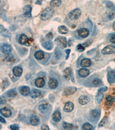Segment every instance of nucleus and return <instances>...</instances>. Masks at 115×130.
Returning <instances> with one entry per match:
<instances>
[{"label": "nucleus", "instance_id": "nucleus-24", "mask_svg": "<svg viewBox=\"0 0 115 130\" xmlns=\"http://www.w3.org/2000/svg\"><path fill=\"white\" fill-rule=\"evenodd\" d=\"M28 39L29 38L28 37H27L26 34H22L19 37V42L20 44H21V45H25V44L28 43Z\"/></svg>", "mask_w": 115, "mask_h": 130}, {"label": "nucleus", "instance_id": "nucleus-1", "mask_svg": "<svg viewBox=\"0 0 115 130\" xmlns=\"http://www.w3.org/2000/svg\"><path fill=\"white\" fill-rule=\"evenodd\" d=\"M54 13V9L52 7H47L43 10L40 14V19L42 20L50 19Z\"/></svg>", "mask_w": 115, "mask_h": 130}, {"label": "nucleus", "instance_id": "nucleus-40", "mask_svg": "<svg viewBox=\"0 0 115 130\" xmlns=\"http://www.w3.org/2000/svg\"><path fill=\"white\" fill-rule=\"evenodd\" d=\"M77 50L79 52H82L83 51H84L85 47L83 46L82 45H81V44H79V45H77Z\"/></svg>", "mask_w": 115, "mask_h": 130}, {"label": "nucleus", "instance_id": "nucleus-33", "mask_svg": "<svg viewBox=\"0 0 115 130\" xmlns=\"http://www.w3.org/2000/svg\"><path fill=\"white\" fill-rule=\"evenodd\" d=\"M62 4V1H60V0H56V1H55V0H53L50 2V5H51V7H59Z\"/></svg>", "mask_w": 115, "mask_h": 130}, {"label": "nucleus", "instance_id": "nucleus-43", "mask_svg": "<svg viewBox=\"0 0 115 130\" xmlns=\"http://www.w3.org/2000/svg\"><path fill=\"white\" fill-rule=\"evenodd\" d=\"M41 130H50L49 126H48L47 125H45V124H43L41 125Z\"/></svg>", "mask_w": 115, "mask_h": 130}, {"label": "nucleus", "instance_id": "nucleus-23", "mask_svg": "<svg viewBox=\"0 0 115 130\" xmlns=\"http://www.w3.org/2000/svg\"><path fill=\"white\" fill-rule=\"evenodd\" d=\"M91 60L89 59V58H84L81 61V66L82 67H88L91 66Z\"/></svg>", "mask_w": 115, "mask_h": 130}, {"label": "nucleus", "instance_id": "nucleus-13", "mask_svg": "<svg viewBox=\"0 0 115 130\" xmlns=\"http://www.w3.org/2000/svg\"><path fill=\"white\" fill-rule=\"evenodd\" d=\"M35 84L37 87L41 88L45 85V80L42 77H38L35 80Z\"/></svg>", "mask_w": 115, "mask_h": 130}, {"label": "nucleus", "instance_id": "nucleus-22", "mask_svg": "<svg viewBox=\"0 0 115 130\" xmlns=\"http://www.w3.org/2000/svg\"><path fill=\"white\" fill-rule=\"evenodd\" d=\"M41 95V91L38 89H32L31 91L30 96L33 98H37Z\"/></svg>", "mask_w": 115, "mask_h": 130}, {"label": "nucleus", "instance_id": "nucleus-46", "mask_svg": "<svg viewBox=\"0 0 115 130\" xmlns=\"http://www.w3.org/2000/svg\"><path fill=\"white\" fill-rule=\"evenodd\" d=\"M0 102H1V104H5L6 102V99L2 96V97H1V98H0Z\"/></svg>", "mask_w": 115, "mask_h": 130}, {"label": "nucleus", "instance_id": "nucleus-38", "mask_svg": "<svg viewBox=\"0 0 115 130\" xmlns=\"http://www.w3.org/2000/svg\"><path fill=\"white\" fill-rule=\"evenodd\" d=\"M55 56L57 59H60L62 56V53L61 51H60L59 49H56L55 51Z\"/></svg>", "mask_w": 115, "mask_h": 130}, {"label": "nucleus", "instance_id": "nucleus-16", "mask_svg": "<svg viewBox=\"0 0 115 130\" xmlns=\"http://www.w3.org/2000/svg\"><path fill=\"white\" fill-rule=\"evenodd\" d=\"M58 82L56 79L54 78H51L49 82V87L51 89H55L58 87Z\"/></svg>", "mask_w": 115, "mask_h": 130}, {"label": "nucleus", "instance_id": "nucleus-25", "mask_svg": "<svg viewBox=\"0 0 115 130\" xmlns=\"http://www.w3.org/2000/svg\"><path fill=\"white\" fill-rule=\"evenodd\" d=\"M34 56L37 60H40L43 59V58L44 57V53L42 50H38V51L35 52Z\"/></svg>", "mask_w": 115, "mask_h": 130}, {"label": "nucleus", "instance_id": "nucleus-15", "mask_svg": "<svg viewBox=\"0 0 115 130\" xmlns=\"http://www.w3.org/2000/svg\"><path fill=\"white\" fill-rule=\"evenodd\" d=\"M20 91V93L24 96L28 95L31 93L30 88L28 86H24L21 87Z\"/></svg>", "mask_w": 115, "mask_h": 130}, {"label": "nucleus", "instance_id": "nucleus-12", "mask_svg": "<svg viewBox=\"0 0 115 130\" xmlns=\"http://www.w3.org/2000/svg\"><path fill=\"white\" fill-rule=\"evenodd\" d=\"M74 104L72 102H67L64 105L63 110L66 112H71L74 109Z\"/></svg>", "mask_w": 115, "mask_h": 130}, {"label": "nucleus", "instance_id": "nucleus-35", "mask_svg": "<svg viewBox=\"0 0 115 130\" xmlns=\"http://www.w3.org/2000/svg\"><path fill=\"white\" fill-rule=\"evenodd\" d=\"M92 83H93V85L95 86L98 87L102 85V81L101 79H100L99 78H95L93 80V81H92Z\"/></svg>", "mask_w": 115, "mask_h": 130}, {"label": "nucleus", "instance_id": "nucleus-14", "mask_svg": "<svg viewBox=\"0 0 115 130\" xmlns=\"http://www.w3.org/2000/svg\"><path fill=\"white\" fill-rule=\"evenodd\" d=\"M52 119L55 122H59L61 120V113L59 111L56 110L52 115Z\"/></svg>", "mask_w": 115, "mask_h": 130}, {"label": "nucleus", "instance_id": "nucleus-50", "mask_svg": "<svg viewBox=\"0 0 115 130\" xmlns=\"http://www.w3.org/2000/svg\"><path fill=\"white\" fill-rule=\"evenodd\" d=\"M0 121H1V122L2 123H4V124L6 123V121L5 120V119H4L2 116L0 117Z\"/></svg>", "mask_w": 115, "mask_h": 130}, {"label": "nucleus", "instance_id": "nucleus-44", "mask_svg": "<svg viewBox=\"0 0 115 130\" xmlns=\"http://www.w3.org/2000/svg\"><path fill=\"white\" fill-rule=\"evenodd\" d=\"M110 42L115 44V34L113 35H112L111 37H110Z\"/></svg>", "mask_w": 115, "mask_h": 130}, {"label": "nucleus", "instance_id": "nucleus-8", "mask_svg": "<svg viewBox=\"0 0 115 130\" xmlns=\"http://www.w3.org/2000/svg\"><path fill=\"white\" fill-rule=\"evenodd\" d=\"M0 112H1V114L2 116H4L5 117H10V116H12V112L9 108H3L1 109L0 110Z\"/></svg>", "mask_w": 115, "mask_h": 130}, {"label": "nucleus", "instance_id": "nucleus-26", "mask_svg": "<svg viewBox=\"0 0 115 130\" xmlns=\"http://www.w3.org/2000/svg\"><path fill=\"white\" fill-rule=\"evenodd\" d=\"M63 75L67 79H69L71 77V75H72V69L70 68H66L63 71Z\"/></svg>", "mask_w": 115, "mask_h": 130}, {"label": "nucleus", "instance_id": "nucleus-7", "mask_svg": "<svg viewBox=\"0 0 115 130\" xmlns=\"http://www.w3.org/2000/svg\"><path fill=\"white\" fill-rule=\"evenodd\" d=\"M1 50H2V52H3V53H5V54L9 53L12 52V46L9 45V43H5L2 45Z\"/></svg>", "mask_w": 115, "mask_h": 130}, {"label": "nucleus", "instance_id": "nucleus-21", "mask_svg": "<svg viewBox=\"0 0 115 130\" xmlns=\"http://www.w3.org/2000/svg\"><path fill=\"white\" fill-rule=\"evenodd\" d=\"M41 45H42L44 47L45 49L49 50H51L52 49H53V46H54L53 43L50 41L44 42H42Z\"/></svg>", "mask_w": 115, "mask_h": 130}, {"label": "nucleus", "instance_id": "nucleus-6", "mask_svg": "<svg viewBox=\"0 0 115 130\" xmlns=\"http://www.w3.org/2000/svg\"><path fill=\"white\" fill-rule=\"evenodd\" d=\"M76 91H77L76 87H67V88H66L65 90H64L63 95H66V96L71 95H73V94H74Z\"/></svg>", "mask_w": 115, "mask_h": 130}, {"label": "nucleus", "instance_id": "nucleus-41", "mask_svg": "<svg viewBox=\"0 0 115 130\" xmlns=\"http://www.w3.org/2000/svg\"><path fill=\"white\" fill-rule=\"evenodd\" d=\"M91 43H92V41L90 40V39H89V40H87V41H86L83 44V46L84 47H87L90 45Z\"/></svg>", "mask_w": 115, "mask_h": 130}, {"label": "nucleus", "instance_id": "nucleus-19", "mask_svg": "<svg viewBox=\"0 0 115 130\" xmlns=\"http://www.w3.org/2000/svg\"><path fill=\"white\" fill-rule=\"evenodd\" d=\"M40 122V119L38 116H32L30 118V123L32 125H34V126H36L39 124Z\"/></svg>", "mask_w": 115, "mask_h": 130}, {"label": "nucleus", "instance_id": "nucleus-36", "mask_svg": "<svg viewBox=\"0 0 115 130\" xmlns=\"http://www.w3.org/2000/svg\"><path fill=\"white\" fill-rule=\"evenodd\" d=\"M63 126L66 130H72L73 128V125L72 124L68 123L67 122H63Z\"/></svg>", "mask_w": 115, "mask_h": 130}, {"label": "nucleus", "instance_id": "nucleus-4", "mask_svg": "<svg viewBox=\"0 0 115 130\" xmlns=\"http://www.w3.org/2000/svg\"><path fill=\"white\" fill-rule=\"evenodd\" d=\"M55 43L57 44L58 46L63 49L67 46V41L66 38L64 37H58L55 40Z\"/></svg>", "mask_w": 115, "mask_h": 130}, {"label": "nucleus", "instance_id": "nucleus-10", "mask_svg": "<svg viewBox=\"0 0 115 130\" xmlns=\"http://www.w3.org/2000/svg\"><path fill=\"white\" fill-rule=\"evenodd\" d=\"M78 32L79 36L82 38H86L88 37V35H89V31L85 28H80L78 30Z\"/></svg>", "mask_w": 115, "mask_h": 130}, {"label": "nucleus", "instance_id": "nucleus-49", "mask_svg": "<svg viewBox=\"0 0 115 130\" xmlns=\"http://www.w3.org/2000/svg\"><path fill=\"white\" fill-rule=\"evenodd\" d=\"M107 89H108V88L106 87H105L101 88V89H100L99 90V91H101V92L105 91H106V90H107Z\"/></svg>", "mask_w": 115, "mask_h": 130}, {"label": "nucleus", "instance_id": "nucleus-30", "mask_svg": "<svg viewBox=\"0 0 115 130\" xmlns=\"http://www.w3.org/2000/svg\"><path fill=\"white\" fill-rule=\"evenodd\" d=\"M58 31L60 34H66L68 32V30L67 28V27L64 26H59L58 28Z\"/></svg>", "mask_w": 115, "mask_h": 130}, {"label": "nucleus", "instance_id": "nucleus-11", "mask_svg": "<svg viewBox=\"0 0 115 130\" xmlns=\"http://www.w3.org/2000/svg\"><path fill=\"white\" fill-rule=\"evenodd\" d=\"M90 101L89 98L86 95H82L79 98L78 102L79 104L81 105H86Z\"/></svg>", "mask_w": 115, "mask_h": 130}, {"label": "nucleus", "instance_id": "nucleus-17", "mask_svg": "<svg viewBox=\"0 0 115 130\" xmlns=\"http://www.w3.org/2000/svg\"><path fill=\"white\" fill-rule=\"evenodd\" d=\"M108 80L110 83L115 82V71H110L108 72Z\"/></svg>", "mask_w": 115, "mask_h": 130}, {"label": "nucleus", "instance_id": "nucleus-47", "mask_svg": "<svg viewBox=\"0 0 115 130\" xmlns=\"http://www.w3.org/2000/svg\"><path fill=\"white\" fill-rule=\"evenodd\" d=\"M70 49H67V50H66V51H65V52L66 53V54H67V56H66V59H67V58H68V57H69V54H70Z\"/></svg>", "mask_w": 115, "mask_h": 130}, {"label": "nucleus", "instance_id": "nucleus-28", "mask_svg": "<svg viewBox=\"0 0 115 130\" xmlns=\"http://www.w3.org/2000/svg\"><path fill=\"white\" fill-rule=\"evenodd\" d=\"M106 104L108 106L112 105V104L115 102V97H112V96L108 95L106 97Z\"/></svg>", "mask_w": 115, "mask_h": 130}, {"label": "nucleus", "instance_id": "nucleus-29", "mask_svg": "<svg viewBox=\"0 0 115 130\" xmlns=\"http://www.w3.org/2000/svg\"><path fill=\"white\" fill-rule=\"evenodd\" d=\"M104 98V94L102 93V92L98 91V93L96 95V101H97V103L100 104L101 103V101L103 100Z\"/></svg>", "mask_w": 115, "mask_h": 130}, {"label": "nucleus", "instance_id": "nucleus-42", "mask_svg": "<svg viewBox=\"0 0 115 130\" xmlns=\"http://www.w3.org/2000/svg\"><path fill=\"white\" fill-rule=\"evenodd\" d=\"M105 122H106V117H104V118H103V119H102V121L99 124V127H101L102 126H103V125H104V124L105 123Z\"/></svg>", "mask_w": 115, "mask_h": 130}, {"label": "nucleus", "instance_id": "nucleus-39", "mask_svg": "<svg viewBox=\"0 0 115 130\" xmlns=\"http://www.w3.org/2000/svg\"><path fill=\"white\" fill-rule=\"evenodd\" d=\"M10 128L12 130H19L20 127L19 125L17 124H12L10 126Z\"/></svg>", "mask_w": 115, "mask_h": 130}, {"label": "nucleus", "instance_id": "nucleus-2", "mask_svg": "<svg viewBox=\"0 0 115 130\" xmlns=\"http://www.w3.org/2000/svg\"><path fill=\"white\" fill-rule=\"evenodd\" d=\"M81 14V10L79 8H76L72 11H71L68 14V18L72 20H77L79 18Z\"/></svg>", "mask_w": 115, "mask_h": 130}, {"label": "nucleus", "instance_id": "nucleus-37", "mask_svg": "<svg viewBox=\"0 0 115 130\" xmlns=\"http://www.w3.org/2000/svg\"><path fill=\"white\" fill-rule=\"evenodd\" d=\"M5 60L8 61H11L14 59V56L12 53H7L5 55Z\"/></svg>", "mask_w": 115, "mask_h": 130}, {"label": "nucleus", "instance_id": "nucleus-27", "mask_svg": "<svg viewBox=\"0 0 115 130\" xmlns=\"http://www.w3.org/2000/svg\"><path fill=\"white\" fill-rule=\"evenodd\" d=\"M17 93L16 89H13L12 90H10L9 91H8L7 93V96L9 98L15 97L17 95Z\"/></svg>", "mask_w": 115, "mask_h": 130}, {"label": "nucleus", "instance_id": "nucleus-5", "mask_svg": "<svg viewBox=\"0 0 115 130\" xmlns=\"http://www.w3.org/2000/svg\"><path fill=\"white\" fill-rule=\"evenodd\" d=\"M31 12H32V7L30 5H26L23 8V15L26 18H31L32 16L31 15Z\"/></svg>", "mask_w": 115, "mask_h": 130}, {"label": "nucleus", "instance_id": "nucleus-31", "mask_svg": "<svg viewBox=\"0 0 115 130\" xmlns=\"http://www.w3.org/2000/svg\"><path fill=\"white\" fill-rule=\"evenodd\" d=\"M39 110L41 113H45L47 111L48 107L47 106V105H46L45 104H42L39 105Z\"/></svg>", "mask_w": 115, "mask_h": 130}, {"label": "nucleus", "instance_id": "nucleus-18", "mask_svg": "<svg viewBox=\"0 0 115 130\" xmlns=\"http://www.w3.org/2000/svg\"><path fill=\"white\" fill-rule=\"evenodd\" d=\"M89 71L86 68H81L78 71V74L81 77H86L89 75Z\"/></svg>", "mask_w": 115, "mask_h": 130}, {"label": "nucleus", "instance_id": "nucleus-34", "mask_svg": "<svg viewBox=\"0 0 115 130\" xmlns=\"http://www.w3.org/2000/svg\"><path fill=\"white\" fill-rule=\"evenodd\" d=\"M93 128V125L89 123H85L82 125L83 130H92Z\"/></svg>", "mask_w": 115, "mask_h": 130}, {"label": "nucleus", "instance_id": "nucleus-20", "mask_svg": "<svg viewBox=\"0 0 115 130\" xmlns=\"http://www.w3.org/2000/svg\"><path fill=\"white\" fill-rule=\"evenodd\" d=\"M13 75L15 76H17V77L20 76L21 75H22V69L20 67H18V66L15 67L13 70Z\"/></svg>", "mask_w": 115, "mask_h": 130}, {"label": "nucleus", "instance_id": "nucleus-51", "mask_svg": "<svg viewBox=\"0 0 115 130\" xmlns=\"http://www.w3.org/2000/svg\"><path fill=\"white\" fill-rule=\"evenodd\" d=\"M33 41V40L32 38H30V39H28V45H31V43H32Z\"/></svg>", "mask_w": 115, "mask_h": 130}, {"label": "nucleus", "instance_id": "nucleus-3", "mask_svg": "<svg viewBox=\"0 0 115 130\" xmlns=\"http://www.w3.org/2000/svg\"><path fill=\"white\" fill-rule=\"evenodd\" d=\"M115 53V46L109 45L105 46L101 50V53L104 55L106 54H111Z\"/></svg>", "mask_w": 115, "mask_h": 130}, {"label": "nucleus", "instance_id": "nucleus-9", "mask_svg": "<svg viewBox=\"0 0 115 130\" xmlns=\"http://www.w3.org/2000/svg\"><path fill=\"white\" fill-rule=\"evenodd\" d=\"M0 34L2 36L9 38L11 37V34L7 28H4L3 25L0 26Z\"/></svg>", "mask_w": 115, "mask_h": 130}, {"label": "nucleus", "instance_id": "nucleus-45", "mask_svg": "<svg viewBox=\"0 0 115 130\" xmlns=\"http://www.w3.org/2000/svg\"><path fill=\"white\" fill-rule=\"evenodd\" d=\"M114 12H111L110 13H109V14L108 15V17L110 19V20H112V19H113V18L114 17Z\"/></svg>", "mask_w": 115, "mask_h": 130}, {"label": "nucleus", "instance_id": "nucleus-48", "mask_svg": "<svg viewBox=\"0 0 115 130\" xmlns=\"http://www.w3.org/2000/svg\"><path fill=\"white\" fill-rule=\"evenodd\" d=\"M46 37H47L48 38H53V34H52V32H49L47 35H46Z\"/></svg>", "mask_w": 115, "mask_h": 130}, {"label": "nucleus", "instance_id": "nucleus-52", "mask_svg": "<svg viewBox=\"0 0 115 130\" xmlns=\"http://www.w3.org/2000/svg\"><path fill=\"white\" fill-rule=\"evenodd\" d=\"M113 28L114 29V30H115V21L113 23Z\"/></svg>", "mask_w": 115, "mask_h": 130}, {"label": "nucleus", "instance_id": "nucleus-32", "mask_svg": "<svg viewBox=\"0 0 115 130\" xmlns=\"http://www.w3.org/2000/svg\"><path fill=\"white\" fill-rule=\"evenodd\" d=\"M90 115L92 118L96 119L100 116V112L97 109H94L91 111L90 113Z\"/></svg>", "mask_w": 115, "mask_h": 130}]
</instances>
